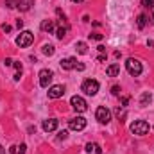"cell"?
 <instances>
[{
	"mask_svg": "<svg viewBox=\"0 0 154 154\" xmlns=\"http://www.w3.org/2000/svg\"><path fill=\"white\" fill-rule=\"evenodd\" d=\"M25 143H20V145H13L11 149H9V152L11 154H25Z\"/></svg>",
	"mask_w": 154,
	"mask_h": 154,
	"instance_id": "cell-16",
	"label": "cell"
},
{
	"mask_svg": "<svg viewBox=\"0 0 154 154\" xmlns=\"http://www.w3.org/2000/svg\"><path fill=\"white\" fill-rule=\"evenodd\" d=\"M125 68H127V72H129L131 75H134V77H138L142 72H143L142 63H140L138 59H134V57H129V59L125 61Z\"/></svg>",
	"mask_w": 154,
	"mask_h": 154,
	"instance_id": "cell-1",
	"label": "cell"
},
{
	"mask_svg": "<svg viewBox=\"0 0 154 154\" xmlns=\"http://www.w3.org/2000/svg\"><path fill=\"white\" fill-rule=\"evenodd\" d=\"M147 45H149V47H154V39H151V41H147Z\"/></svg>",
	"mask_w": 154,
	"mask_h": 154,
	"instance_id": "cell-37",
	"label": "cell"
},
{
	"mask_svg": "<svg viewBox=\"0 0 154 154\" xmlns=\"http://www.w3.org/2000/svg\"><path fill=\"white\" fill-rule=\"evenodd\" d=\"M47 93H48V99H59V97L65 95V86L63 84H54V86L48 88Z\"/></svg>",
	"mask_w": 154,
	"mask_h": 154,
	"instance_id": "cell-9",
	"label": "cell"
},
{
	"mask_svg": "<svg viewBox=\"0 0 154 154\" xmlns=\"http://www.w3.org/2000/svg\"><path fill=\"white\" fill-rule=\"evenodd\" d=\"M142 4H143L145 7H152V5H154V0H143Z\"/></svg>",
	"mask_w": 154,
	"mask_h": 154,
	"instance_id": "cell-27",
	"label": "cell"
},
{
	"mask_svg": "<svg viewBox=\"0 0 154 154\" xmlns=\"http://www.w3.org/2000/svg\"><path fill=\"white\" fill-rule=\"evenodd\" d=\"M70 2H74V4H81L82 0H70Z\"/></svg>",
	"mask_w": 154,
	"mask_h": 154,
	"instance_id": "cell-39",
	"label": "cell"
},
{
	"mask_svg": "<svg viewBox=\"0 0 154 154\" xmlns=\"http://www.w3.org/2000/svg\"><path fill=\"white\" fill-rule=\"evenodd\" d=\"M75 48H77V52H79V54H82V56L88 52V45H86L84 41H77V43H75Z\"/></svg>",
	"mask_w": 154,
	"mask_h": 154,
	"instance_id": "cell-19",
	"label": "cell"
},
{
	"mask_svg": "<svg viewBox=\"0 0 154 154\" xmlns=\"http://www.w3.org/2000/svg\"><path fill=\"white\" fill-rule=\"evenodd\" d=\"M75 68H77V70H84V65H82V63H77Z\"/></svg>",
	"mask_w": 154,
	"mask_h": 154,
	"instance_id": "cell-34",
	"label": "cell"
},
{
	"mask_svg": "<svg viewBox=\"0 0 154 154\" xmlns=\"http://www.w3.org/2000/svg\"><path fill=\"white\" fill-rule=\"evenodd\" d=\"M151 23H154V5H152V14H151Z\"/></svg>",
	"mask_w": 154,
	"mask_h": 154,
	"instance_id": "cell-36",
	"label": "cell"
},
{
	"mask_svg": "<svg viewBox=\"0 0 154 154\" xmlns=\"http://www.w3.org/2000/svg\"><path fill=\"white\" fill-rule=\"evenodd\" d=\"M70 104H72V108L75 109L77 113H84V111H86V108H88L86 100H84L82 97H79V95H74V97L70 99Z\"/></svg>",
	"mask_w": 154,
	"mask_h": 154,
	"instance_id": "cell-5",
	"label": "cell"
},
{
	"mask_svg": "<svg viewBox=\"0 0 154 154\" xmlns=\"http://www.w3.org/2000/svg\"><path fill=\"white\" fill-rule=\"evenodd\" d=\"M0 154H5V149H4L2 145H0Z\"/></svg>",
	"mask_w": 154,
	"mask_h": 154,
	"instance_id": "cell-38",
	"label": "cell"
},
{
	"mask_svg": "<svg viewBox=\"0 0 154 154\" xmlns=\"http://www.w3.org/2000/svg\"><path fill=\"white\" fill-rule=\"evenodd\" d=\"M4 65H5V66H11V65H13V59H9V57H5V61H4Z\"/></svg>",
	"mask_w": 154,
	"mask_h": 154,
	"instance_id": "cell-33",
	"label": "cell"
},
{
	"mask_svg": "<svg viewBox=\"0 0 154 154\" xmlns=\"http://www.w3.org/2000/svg\"><path fill=\"white\" fill-rule=\"evenodd\" d=\"M16 27H18V29H22V27H23V22H22V20H18V22H16Z\"/></svg>",
	"mask_w": 154,
	"mask_h": 154,
	"instance_id": "cell-35",
	"label": "cell"
},
{
	"mask_svg": "<svg viewBox=\"0 0 154 154\" xmlns=\"http://www.w3.org/2000/svg\"><path fill=\"white\" fill-rule=\"evenodd\" d=\"M39 29L43 31V32H54V29H56V25H54V20H43L41 23H39Z\"/></svg>",
	"mask_w": 154,
	"mask_h": 154,
	"instance_id": "cell-12",
	"label": "cell"
},
{
	"mask_svg": "<svg viewBox=\"0 0 154 154\" xmlns=\"http://www.w3.org/2000/svg\"><path fill=\"white\" fill-rule=\"evenodd\" d=\"M5 5L9 9H14V7H18V0H5Z\"/></svg>",
	"mask_w": 154,
	"mask_h": 154,
	"instance_id": "cell-23",
	"label": "cell"
},
{
	"mask_svg": "<svg viewBox=\"0 0 154 154\" xmlns=\"http://www.w3.org/2000/svg\"><path fill=\"white\" fill-rule=\"evenodd\" d=\"M41 52H43L45 56H54L56 48H54V45H50V43H45V45H43V48H41Z\"/></svg>",
	"mask_w": 154,
	"mask_h": 154,
	"instance_id": "cell-17",
	"label": "cell"
},
{
	"mask_svg": "<svg viewBox=\"0 0 154 154\" xmlns=\"http://www.w3.org/2000/svg\"><path fill=\"white\" fill-rule=\"evenodd\" d=\"M66 138H68V131H65V129H63V131H59V133H57V140H59V142H61V140H66Z\"/></svg>",
	"mask_w": 154,
	"mask_h": 154,
	"instance_id": "cell-22",
	"label": "cell"
},
{
	"mask_svg": "<svg viewBox=\"0 0 154 154\" xmlns=\"http://www.w3.org/2000/svg\"><path fill=\"white\" fill-rule=\"evenodd\" d=\"M13 66L16 68V72H20V74H22V63H20V61H13Z\"/></svg>",
	"mask_w": 154,
	"mask_h": 154,
	"instance_id": "cell-25",
	"label": "cell"
},
{
	"mask_svg": "<svg viewBox=\"0 0 154 154\" xmlns=\"http://www.w3.org/2000/svg\"><path fill=\"white\" fill-rule=\"evenodd\" d=\"M59 65H61V68H63V70H72V68H75L77 59H75V57H65V59H61V61H59Z\"/></svg>",
	"mask_w": 154,
	"mask_h": 154,
	"instance_id": "cell-11",
	"label": "cell"
},
{
	"mask_svg": "<svg viewBox=\"0 0 154 154\" xmlns=\"http://www.w3.org/2000/svg\"><path fill=\"white\" fill-rule=\"evenodd\" d=\"M52 77H54L52 70L43 68V70L39 72V86H41V88H48V84L52 82Z\"/></svg>",
	"mask_w": 154,
	"mask_h": 154,
	"instance_id": "cell-7",
	"label": "cell"
},
{
	"mask_svg": "<svg viewBox=\"0 0 154 154\" xmlns=\"http://www.w3.org/2000/svg\"><path fill=\"white\" fill-rule=\"evenodd\" d=\"M111 93H113V95H120V88H118V86H113V88H111Z\"/></svg>",
	"mask_w": 154,
	"mask_h": 154,
	"instance_id": "cell-28",
	"label": "cell"
},
{
	"mask_svg": "<svg viewBox=\"0 0 154 154\" xmlns=\"http://www.w3.org/2000/svg\"><path fill=\"white\" fill-rule=\"evenodd\" d=\"M66 31H68V25H65V27L61 25V27H59V29L56 31V36H57L59 39H63L65 36H66Z\"/></svg>",
	"mask_w": 154,
	"mask_h": 154,
	"instance_id": "cell-21",
	"label": "cell"
},
{
	"mask_svg": "<svg viewBox=\"0 0 154 154\" xmlns=\"http://www.w3.org/2000/svg\"><path fill=\"white\" fill-rule=\"evenodd\" d=\"M127 104H129V97H122V106L125 108Z\"/></svg>",
	"mask_w": 154,
	"mask_h": 154,
	"instance_id": "cell-30",
	"label": "cell"
},
{
	"mask_svg": "<svg viewBox=\"0 0 154 154\" xmlns=\"http://www.w3.org/2000/svg\"><path fill=\"white\" fill-rule=\"evenodd\" d=\"M90 38H91V39H97V41H100L104 36H102V34H99V32H93V34H90Z\"/></svg>",
	"mask_w": 154,
	"mask_h": 154,
	"instance_id": "cell-26",
	"label": "cell"
},
{
	"mask_svg": "<svg viewBox=\"0 0 154 154\" xmlns=\"http://www.w3.org/2000/svg\"><path fill=\"white\" fill-rule=\"evenodd\" d=\"M86 152H88V154H102V149H100V145H99V143L90 142V143H86Z\"/></svg>",
	"mask_w": 154,
	"mask_h": 154,
	"instance_id": "cell-13",
	"label": "cell"
},
{
	"mask_svg": "<svg viewBox=\"0 0 154 154\" xmlns=\"http://www.w3.org/2000/svg\"><path fill=\"white\" fill-rule=\"evenodd\" d=\"M149 129H151V127H149V124H147L145 120H136V122L131 124V133H133V134H138V136L147 134Z\"/></svg>",
	"mask_w": 154,
	"mask_h": 154,
	"instance_id": "cell-2",
	"label": "cell"
},
{
	"mask_svg": "<svg viewBox=\"0 0 154 154\" xmlns=\"http://www.w3.org/2000/svg\"><path fill=\"white\" fill-rule=\"evenodd\" d=\"M151 99H152V95H151L149 91H143V93H142V99H140V106H147V104L151 102Z\"/></svg>",
	"mask_w": 154,
	"mask_h": 154,
	"instance_id": "cell-18",
	"label": "cell"
},
{
	"mask_svg": "<svg viewBox=\"0 0 154 154\" xmlns=\"http://www.w3.org/2000/svg\"><path fill=\"white\" fill-rule=\"evenodd\" d=\"M97 61H99V63H104V61H106V56H104V54H100V56L97 57Z\"/></svg>",
	"mask_w": 154,
	"mask_h": 154,
	"instance_id": "cell-32",
	"label": "cell"
},
{
	"mask_svg": "<svg viewBox=\"0 0 154 154\" xmlns=\"http://www.w3.org/2000/svg\"><path fill=\"white\" fill-rule=\"evenodd\" d=\"M2 31H4V32H11V25L4 23V25H2Z\"/></svg>",
	"mask_w": 154,
	"mask_h": 154,
	"instance_id": "cell-29",
	"label": "cell"
},
{
	"mask_svg": "<svg viewBox=\"0 0 154 154\" xmlns=\"http://www.w3.org/2000/svg\"><path fill=\"white\" fill-rule=\"evenodd\" d=\"M68 125H70L72 131H82V129L86 127V118H84V116H74V118L68 122Z\"/></svg>",
	"mask_w": 154,
	"mask_h": 154,
	"instance_id": "cell-8",
	"label": "cell"
},
{
	"mask_svg": "<svg viewBox=\"0 0 154 154\" xmlns=\"http://www.w3.org/2000/svg\"><path fill=\"white\" fill-rule=\"evenodd\" d=\"M95 116H97V120H99L100 124H108V122L111 120V111H109L106 106H99L97 111H95Z\"/></svg>",
	"mask_w": 154,
	"mask_h": 154,
	"instance_id": "cell-6",
	"label": "cell"
},
{
	"mask_svg": "<svg viewBox=\"0 0 154 154\" xmlns=\"http://www.w3.org/2000/svg\"><path fill=\"white\" fill-rule=\"evenodd\" d=\"M41 127H43L45 133H52V131L57 129V120H56V118H47V120H43Z\"/></svg>",
	"mask_w": 154,
	"mask_h": 154,
	"instance_id": "cell-10",
	"label": "cell"
},
{
	"mask_svg": "<svg viewBox=\"0 0 154 154\" xmlns=\"http://www.w3.org/2000/svg\"><path fill=\"white\" fill-rule=\"evenodd\" d=\"M32 41H34V34H32L31 31H22L20 36L16 38V45L22 47V48H25V47H29Z\"/></svg>",
	"mask_w": 154,
	"mask_h": 154,
	"instance_id": "cell-4",
	"label": "cell"
},
{
	"mask_svg": "<svg viewBox=\"0 0 154 154\" xmlns=\"http://www.w3.org/2000/svg\"><path fill=\"white\" fill-rule=\"evenodd\" d=\"M32 5H34V0H18V9L23 11V13L29 11Z\"/></svg>",
	"mask_w": 154,
	"mask_h": 154,
	"instance_id": "cell-14",
	"label": "cell"
},
{
	"mask_svg": "<svg viewBox=\"0 0 154 154\" xmlns=\"http://www.w3.org/2000/svg\"><path fill=\"white\" fill-rule=\"evenodd\" d=\"M97 50H99L100 54H104V52H106V47H104V45H99V47H97Z\"/></svg>",
	"mask_w": 154,
	"mask_h": 154,
	"instance_id": "cell-31",
	"label": "cell"
},
{
	"mask_svg": "<svg viewBox=\"0 0 154 154\" xmlns=\"http://www.w3.org/2000/svg\"><path fill=\"white\" fill-rule=\"evenodd\" d=\"M116 116H118V118H124V116H125V109H124V106L116 109Z\"/></svg>",
	"mask_w": 154,
	"mask_h": 154,
	"instance_id": "cell-24",
	"label": "cell"
},
{
	"mask_svg": "<svg viewBox=\"0 0 154 154\" xmlns=\"http://www.w3.org/2000/svg\"><path fill=\"white\" fill-rule=\"evenodd\" d=\"M145 23H147V14H140L138 16V20H136V25H138V29H143L145 27Z\"/></svg>",
	"mask_w": 154,
	"mask_h": 154,
	"instance_id": "cell-20",
	"label": "cell"
},
{
	"mask_svg": "<svg viewBox=\"0 0 154 154\" xmlns=\"http://www.w3.org/2000/svg\"><path fill=\"white\" fill-rule=\"evenodd\" d=\"M81 90L86 93V95H97V91H99V82L95 81V79H86L84 82H82V86H81Z\"/></svg>",
	"mask_w": 154,
	"mask_h": 154,
	"instance_id": "cell-3",
	"label": "cell"
},
{
	"mask_svg": "<svg viewBox=\"0 0 154 154\" xmlns=\"http://www.w3.org/2000/svg\"><path fill=\"white\" fill-rule=\"evenodd\" d=\"M106 74H108V75L109 77H116L118 75V74H120V65H109V66H108V70H106Z\"/></svg>",
	"mask_w": 154,
	"mask_h": 154,
	"instance_id": "cell-15",
	"label": "cell"
}]
</instances>
